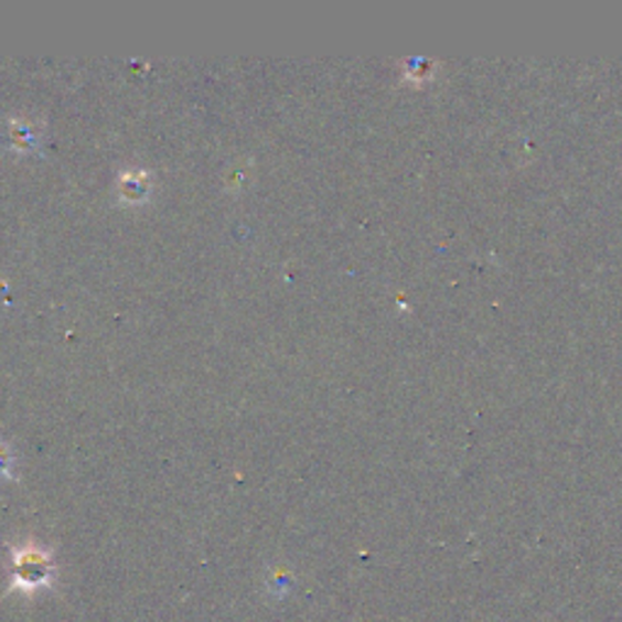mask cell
Here are the masks:
<instances>
[{"instance_id":"6da1fadb","label":"cell","mask_w":622,"mask_h":622,"mask_svg":"<svg viewBox=\"0 0 622 622\" xmlns=\"http://www.w3.org/2000/svg\"><path fill=\"white\" fill-rule=\"evenodd\" d=\"M56 579V565L50 549L37 543H25L10 553V591L25 596L50 589Z\"/></svg>"},{"instance_id":"7a4b0ae2","label":"cell","mask_w":622,"mask_h":622,"mask_svg":"<svg viewBox=\"0 0 622 622\" xmlns=\"http://www.w3.org/2000/svg\"><path fill=\"white\" fill-rule=\"evenodd\" d=\"M151 175L147 171H127L117 178V195L127 205H141L149 200Z\"/></svg>"},{"instance_id":"3957f363","label":"cell","mask_w":622,"mask_h":622,"mask_svg":"<svg viewBox=\"0 0 622 622\" xmlns=\"http://www.w3.org/2000/svg\"><path fill=\"white\" fill-rule=\"evenodd\" d=\"M8 139H10V147H13L15 151H32L34 147H37L40 135L34 131L32 122H25V119H10Z\"/></svg>"},{"instance_id":"277c9868","label":"cell","mask_w":622,"mask_h":622,"mask_svg":"<svg viewBox=\"0 0 622 622\" xmlns=\"http://www.w3.org/2000/svg\"><path fill=\"white\" fill-rule=\"evenodd\" d=\"M13 467H15L13 448H10L8 442L0 438V480H6V476L13 474Z\"/></svg>"}]
</instances>
